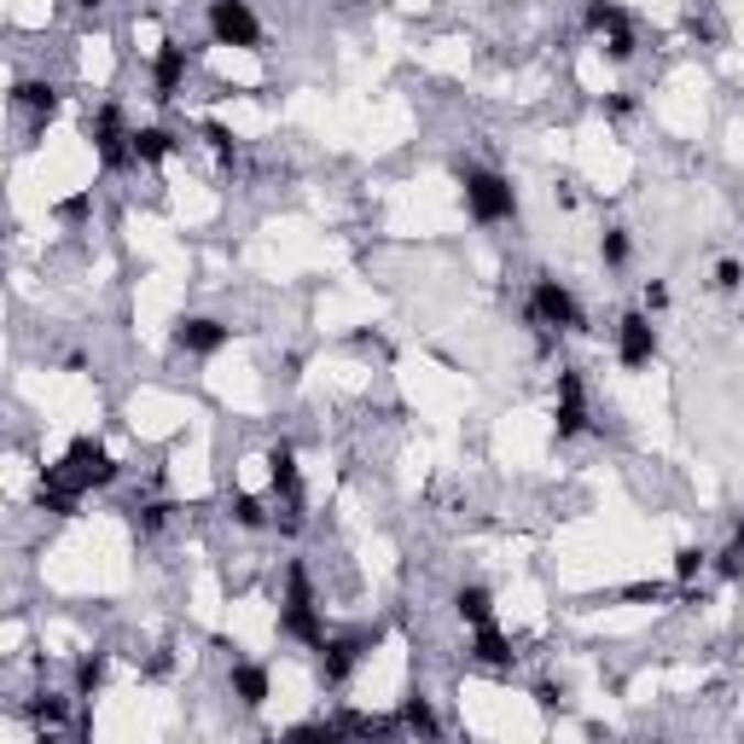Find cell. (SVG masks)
<instances>
[{"instance_id":"1","label":"cell","mask_w":744,"mask_h":744,"mask_svg":"<svg viewBox=\"0 0 744 744\" xmlns=\"http://www.w3.org/2000/svg\"><path fill=\"white\" fill-rule=\"evenodd\" d=\"M326 611H320V593H315V570L308 558H285V599H280V639H292L303 652H320L326 646Z\"/></svg>"},{"instance_id":"2","label":"cell","mask_w":744,"mask_h":744,"mask_svg":"<svg viewBox=\"0 0 744 744\" xmlns=\"http://www.w3.org/2000/svg\"><path fill=\"white\" fill-rule=\"evenodd\" d=\"M460 193L466 210L478 227H506L518 221V186H512L501 169H483V163H460Z\"/></svg>"},{"instance_id":"3","label":"cell","mask_w":744,"mask_h":744,"mask_svg":"<svg viewBox=\"0 0 744 744\" xmlns=\"http://www.w3.org/2000/svg\"><path fill=\"white\" fill-rule=\"evenodd\" d=\"M134 122H129V111L117 106V99H99V106L88 111V146H94V157L106 163L111 175H122V169H134Z\"/></svg>"},{"instance_id":"4","label":"cell","mask_w":744,"mask_h":744,"mask_svg":"<svg viewBox=\"0 0 744 744\" xmlns=\"http://www.w3.org/2000/svg\"><path fill=\"white\" fill-rule=\"evenodd\" d=\"M529 320L547 326V332H588L582 303H576V292L558 274H535V285H529Z\"/></svg>"},{"instance_id":"5","label":"cell","mask_w":744,"mask_h":744,"mask_svg":"<svg viewBox=\"0 0 744 744\" xmlns=\"http://www.w3.org/2000/svg\"><path fill=\"white\" fill-rule=\"evenodd\" d=\"M204 30H210L216 47H233V53L262 47V18H256L251 0H210V7H204Z\"/></svg>"},{"instance_id":"6","label":"cell","mask_w":744,"mask_h":744,"mask_svg":"<svg viewBox=\"0 0 744 744\" xmlns=\"http://www.w3.org/2000/svg\"><path fill=\"white\" fill-rule=\"evenodd\" d=\"M379 646V628H355V634H326V646L315 652V669H320V687H349V675L366 664V652Z\"/></svg>"},{"instance_id":"7","label":"cell","mask_w":744,"mask_h":744,"mask_svg":"<svg viewBox=\"0 0 744 744\" xmlns=\"http://www.w3.org/2000/svg\"><path fill=\"white\" fill-rule=\"evenodd\" d=\"M593 430V407H588V379L582 366H558V396H552V437L576 442Z\"/></svg>"},{"instance_id":"8","label":"cell","mask_w":744,"mask_h":744,"mask_svg":"<svg viewBox=\"0 0 744 744\" xmlns=\"http://www.w3.org/2000/svg\"><path fill=\"white\" fill-rule=\"evenodd\" d=\"M611 343H616V361H623L628 372H646V366L657 361V349H664L657 315H646V308H628V315H616Z\"/></svg>"},{"instance_id":"9","label":"cell","mask_w":744,"mask_h":744,"mask_svg":"<svg viewBox=\"0 0 744 744\" xmlns=\"http://www.w3.org/2000/svg\"><path fill=\"white\" fill-rule=\"evenodd\" d=\"M58 471L81 489V494H94V489H111L122 478V466H117V453L106 442H94V437H76L65 448V460H58Z\"/></svg>"},{"instance_id":"10","label":"cell","mask_w":744,"mask_h":744,"mask_svg":"<svg viewBox=\"0 0 744 744\" xmlns=\"http://www.w3.org/2000/svg\"><path fill=\"white\" fill-rule=\"evenodd\" d=\"M169 343L180 349V355L210 361V355H221V349L233 343V326L216 320V315H180V320H175V332H169Z\"/></svg>"},{"instance_id":"11","label":"cell","mask_w":744,"mask_h":744,"mask_svg":"<svg viewBox=\"0 0 744 744\" xmlns=\"http://www.w3.org/2000/svg\"><path fill=\"white\" fill-rule=\"evenodd\" d=\"M186 76H193V47L186 41H163L152 53V99L157 106H175L186 94Z\"/></svg>"},{"instance_id":"12","label":"cell","mask_w":744,"mask_h":744,"mask_svg":"<svg viewBox=\"0 0 744 744\" xmlns=\"http://www.w3.org/2000/svg\"><path fill=\"white\" fill-rule=\"evenodd\" d=\"M227 692H233L239 710H262L267 698H274V669H267L262 657H233V664H227Z\"/></svg>"},{"instance_id":"13","label":"cell","mask_w":744,"mask_h":744,"mask_svg":"<svg viewBox=\"0 0 744 744\" xmlns=\"http://www.w3.org/2000/svg\"><path fill=\"white\" fill-rule=\"evenodd\" d=\"M12 106L24 111L35 129H47V122L65 111V88H58V81H47V76H18V81H12Z\"/></svg>"},{"instance_id":"14","label":"cell","mask_w":744,"mask_h":744,"mask_svg":"<svg viewBox=\"0 0 744 744\" xmlns=\"http://www.w3.org/2000/svg\"><path fill=\"white\" fill-rule=\"evenodd\" d=\"M471 664H483L494 675H512L518 669V646H512V634L501 623H483V628H471Z\"/></svg>"},{"instance_id":"15","label":"cell","mask_w":744,"mask_h":744,"mask_svg":"<svg viewBox=\"0 0 744 744\" xmlns=\"http://www.w3.org/2000/svg\"><path fill=\"white\" fill-rule=\"evenodd\" d=\"M134 169H157V163H169L180 152V134L169 122H134Z\"/></svg>"},{"instance_id":"16","label":"cell","mask_w":744,"mask_h":744,"mask_svg":"<svg viewBox=\"0 0 744 744\" xmlns=\"http://www.w3.org/2000/svg\"><path fill=\"white\" fill-rule=\"evenodd\" d=\"M267 489H274V501H303V466L292 442L267 448Z\"/></svg>"},{"instance_id":"17","label":"cell","mask_w":744,"mask_h":744,"mask_svg":"<svg viewBox=\"0 0 744 744\" xmlns=\"http://www.w3.org/2000/svg\"><path fill=\"white\" fill-rule=\"evenodd\" d=\"M35 506H41V512H53V518H76L81 489H76L58 466H47V471H41V483H35Z\"/></svg>"},{"instance_id":"18","label":"cell","mask_w":744,"mask_h":744,"mask_svg":"<svg viewBox=\"0 0 744 744\" xmlns=\"http://www.w3.org/2000/svg\"><path fill=\"white\" fill-rule=\"evenodd\" d=\"M448 605H453V616H460L466 628H483V623H494V593L483 588V582H460L448 593Z\"/></svg>"},{"instance_id":"19","label":"cell","mask_w":744,"mask_h":744,"mask_svg":"<svg viewBox=\"0 0 744 744\" xmlns=\"http://www.w3.org/2000/svg\"><path fill=\"white\" fill-rule=\"evenodd\" d=\"M70 704H76V692H70V698H65V692H35L30 704H24V715H30V727H35V733H65Z\"/></svg>"},{"instance_id":"20","label":"cell","mask_w":744,"mask_h":744,"mask_svg":"<svg viewBox=\"0 0 744 744\" xmlns=\"http://www.w3.org/2000/svg\"><path fill=\"white\" fill-rule=\"evenodd\" d=\"M106 669H111V657H106V652H81V657H76V675H70L76 704H94V698L106 692Z\"/></svg>"},{"instance_id":"21","label":"cell","mask_w":744,"mask_h":744,"mask_svg":"<svg viewBox=\"0 0 744 744\" xmlns=\"http://www.w3.org/2000/svg\"><path fill=\"white\" fill-rule=\"evenodd\" d=\"M582 24H588V35H611V30H628L634 18L623 0H582Z\"/></svg>"},{"instance_id":"22","label":"cell","mask_w":744,"mask_h":744,"mask_svg":"<svg viewBox=\"0 0 744 744\" xmlns=\"http://www.w3.org/2000/svg\"><path fill=\"white\" fill-rule=\"evenodd\" d=\"M227 518L256 535V529H274V506L256 501V494H233V501H227Z\"/></svg>"},{"instance_id":"23","label":"cell","mask_w":744,"mask_h":744,"mask_svg":"<svg viewBox=\"0 0 744 744\" xmlns=\"http://www.w3.org/2000/svg\"><path fill=\"white\" fill-rule=\"evenodd\" d=\"M402 733H425V738H437L442 733V715L437 710H430V698H419V692H413V698H402Z\"/></svg>"},{"instance_id":"24","label":"cell","mask_w":744,"mask_h":744,"mask_svg":"<svg viewBox=\"0 0 744 744\" xmlns=\"http://www.w3.org/2000/svg\"><path fill=\"white\" fill-rule=\"evenodd\" d=\"M599 262H605L611 274H623V267L634 262V233L628 227H605V233H599Z\"/></svg>"},{"instance_id":"25","label":"cell","mask_w":744,"mask_h":744,"mask_svg":"<svg viewBox=\"0 0 744 744\" xmlns=\"http://www.w3.org/2000/svg\"><path fill=\"white\" fill-rule=\"evenodd\" d=\"M198 134H204V146H210L221 163H239V134L227 129L221 117H204V122H198Z\"/></svg>"},{"instance_id":"26","label":"cell","mask_w":744,"mask_h":744,"mask_svg":"<svg viewBox=\"0 0 744 744\" xmlns=\"http://www.w3.org/2000/svg\"><path fill=\"white\" fill-rule=\"evenodd\" d=\"M129 518H134L140 535H163V529H169V518H175V506L169 501H134Z\"/></svg>"},{"instance_id":"27","label":"cell","mask_w":744,"mask_h":744,"mask_svg":"<svg viewBox=\"0 0 744 744\" xmlns=\"http://www.w3.org/2000/svg\"><path fill=\"white\" fill-rule=\"evenodd\" d=\"M710 565H715V552H710V547H692V541H687V547L675 552V582H680V588H692V582H698V576H704Z\"/></svg>"},{"instance_id":"28","label":"cell","mask_w":744,"mask_h":744,"mask_svg":"<svg viewBox=\"0 0 744 744\" xmlns=\"http://www.w3.org/2000/svg\"><path fill=\"white\" fill-rule=\"evenodd\" d=\"M715 570L727 576V582H744V524H733V535H727V547L715 552Z\"/></svg>"},{"instance_id":"29","label":"cell","mask_w":744,"mask_h":744,"mask_svg":"<svg viewBox=\"0 0 744 744\" xmlns=\"http://www.w3.org/2000/svg\"><path fill=\"white\" fill-rule=\"evenodd\" d=\"M599 53H605L611 65H628V58L639 53V35H634V24H628V30H611V35H599Z\"/></svg>"},{"instance_id":"30","label":"cell","mask_w":744,"mask_h":744,"mask_svg":"<svg viewBox=\"0 0 744 744\" xmlns=\"http://www.w3.org/2000/svg\"><path fill=\"white\" fill-rule=\"evenodd\" d=\"M58 221H65V227H81V221H88L94 216V193H70L65 204H58V210H53Z\"/></svg>"},{"instance_id":"31","label":"cell","mask_w":744,"mask_h":744,"mask_svg":"<svg viewBox=\"0 0 744 744\" xmlns=\"http://www.w3.org/2000/svg\"><path fill=\"white\" fill-rule=\"evenodd\" d=\"M738 285H744V262H738V256H721V262H715V292L733 297Z\"/></svg>"},{"instance_id":"32","label":"cell","mask_w":744,"mask_h":744,"mask_svg":"<svg viewBox=\"0 0 744 744\" xmlns=\"http://www.w3.org/2000/svg\"><path fill=\"white\" fill-rule=\"evenodd\" d=\"M687 35L698 41V47H715V41H721V30H715L710 12H687Z\"/></svg>"},{"instance_id":"33","label":"cell","mask_w":744,"mask_h":744,"mask_svg":"<svg viewBox=\"0 0 744 744\" xmlns=\"http://www.w3.org/2000/svg\"><path fill=\"white\" fill-rule=\"evenodd\" d=\"M639 308H646V315H664V308H669V285L646 280V285H639Z\"/></svg>"},{"instance_id":"34","label":"cell","mask_w":744,"mask_h":744,"mask_svg":"<svg viewBox=\"0 0 744 744\" xmlns=\"http://www.w3.org/2000/svg\"><path fill=\"white\" fill-rule=\"evenodd\" d=\"M634 111H639V99H634L628 88H616V94H605V117H611V122H628Z\"/></svg>"},{"instance_id":"35","label":"cell","mask_w":744,"mask_h":744,"mask_svg":"<svg viewBox=\"0 0 744 744\" xmlns=\"http://www.w3.org/2000/svg\"><path fill=\"white\" fill-rule=\"evenodd\" d=\"M664 593H669L664 582H628V588H623V599H628V605H657Z\"/></svg>"},{"instance_id":"36","label":"cell","mask_w":744,"mask_h":744,"mask_svg":"<svg viewBox=\"0 0 744 744\" xmlns=\"http://www.w3.org/2000/svg\"><path fill=\"white\" fill-rule=\"evenodd\" d=\"M535 704H541V710H558V704H565V687H552V680H547V687H535Z\"/></svg>"},{"instance_id":"37","label":"cell","mask_w":744,"mask_h":744,"mask_svg":"<svg viewBox=\"0 0 744 744\" xmlns=\"http://www.w3.org/2000/svg\"><path fill=\"white\" fill-rule=\"evenodd\" d=\"M76 7H81V12H99V7H111V0H76Z\"/></svg>"}]
</instances>
